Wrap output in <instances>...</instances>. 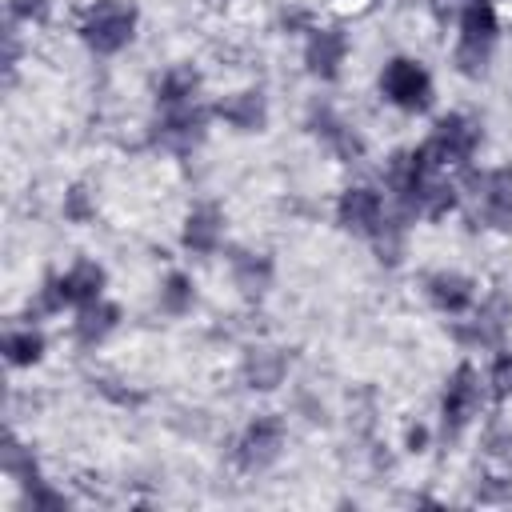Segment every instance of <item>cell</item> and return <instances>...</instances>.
I'll return each instance as SVG.
<instances>
[{"instance_id":"1","label":"cell","mask_w":512,"mask_h":512,"mask_svg":"<svg viewBox=\"0 0 512 512\" xmlns=\"http://www.w3.org/2000/svg\"><path fill=\"white\" fill-rule=\"evenodd\" d=\"M496 36H500V20H496L492 0H464V12H460V44H456L460 72L480 76L484 64H488V56H492Z\"/></svg>"},{"instance_id":"2","label":"cell","mask_w":512,"mask_h":512,"mask_svg":"<svg viewBox=\"0 0 512 512\" xmlns=\"http://www.w3.org/2000/svg\"><path fill=\"white\" fill-rule=\"evenodd\" d=\"M136 32V8L124 4V0H96L80 24V36L92 52L100 56H112L120 52Z\"/></svg>"},{"instance_id":"3","label":"cell","mask_w":512,"mask_h":512,"mask_svg":"<svg viewBox=\"0 0 512 512\" xmlns=\"http://www.w3.org/2000/svg\"><path fill=\"white\" fill-rule=\"evenodd\" d=\"M476 144H480V128H476L468 116L448 112V116L436 120V128H432V136L420 144V152H424V160H428L432 168H448V164H464V160L476 152Z\"/></svg>"},{"instance_id":"4","label":"cell","mask_w":512,"mask_h":512,"mask_svg":"<svg viewBox=\"0 0 512 512\" xmlns=\"http://www.w3.org/2000/svg\"><path fill=\"white\" fill-rule=\"evenodd\" d=\"M380 92H384L396 108H404V112H424V108L432 104V80H428V72H424L416 60H408V56L388 60V68H384V76H380Z\"/></svg>"},{"instance_id":"5","label":"cell","mask_w":512,"mask_h":512,"mask_svg":"<svg viewBox=\"0 0 512 512\" xmlns=\"http://www.w3.org/2000/svg\"><path fill=\"white\" fill-rule=\"evenodd\" d=\"M484 404V388H480V372L472 364H460L448 384H444V400H440V420H444V432L456 436Z\"/></svg>"},{"instance_id":"6","label":"cell","mask_w":512,"mask_h":512,"mask_svg":"<svg viewBox=\"0 0 512 512\" xmlns=\"http://www.w3.org/2000/svg\"><path fill=\"white\" fill-rule=\"evenodd\" d=\"M280 448H284V420H280L276 412H264V416H256V420L244 428L236 456H240V468L260 472V468L276 464Z\"/></svg>"},{"instance_id":"7","label":"cell","mask_w":512,"mask_h":512,"mask_svg":"<svg viewBox=\"0 0 512 512\" xmlns=\"http://www.w3.org/2000/svg\"><path fill=\"white\" fill-rule=\"evenodd\" d=\"M336 220L340 228L356 232V236H376L384 228V200L376 188H348L336 204Z\"/></svg>"},{"instance_id":"8","label":"cell","mask_w":512,"mask_h":512,"mask_svg":"<svg viewBox=\"0 0 512 512\" xmlns=\"http://www.w3.org/2000/svg\"><path fill=\"white\" fill-rule=\"evenodd\" d=\"M476 196H480V216L484 224L508 232L512 228V168H492L476 176Z\"/></svg>"},{"instance_id":"9","label":"cell","mask_w":512,"mask_h":512,"mask_svg":"<svg viewBox=\"0 0 512 512\" xmlns=\"http://www.w3.org/2000/svg\"><path fill=\"white\" fill-rule=\"evenodd\" d=\"M344 56H348V40H344V32H336V28H316V32L308 36L304 60H308V72H312V76H320V80H336Z\"/></svg>"},{"instance_id":"10","label":"cell","mask_w":512,"mask_h":512,"mask_svg":"<svg viewBox=\"0 0 512 512\" xmlns=\"http://www.w3.org/2000/svg\"><path fill=\"white\" fill-rule=\"evenodd\" d=\"M220 236H224V212H220L216 204H200V208L188 212V220H184V236H180V240H184L188 252L208 256V252L220 248Z\"/></svg>"},{"instance_id":"11","label":"cell","mask_w":512,"mask_h":512,"mask_svg":"<svg viewBox=\"0 0 512 512\" xmlns=\"http://www.w3.org/2000/svg\"><path fill=\"white\" fill-rule=\"evenodd\" d=\"M428 300H432L440 312L456 316V312H468V308H472L476 284H472L464 272H432V276H428Z\"/></svg>"},{"instance_id":"12","label":"cell","mask_w":512,"mask_h":512,"mask_svg":"<svg viewBox=\"0 0 512 512\" xmlns=\"http://www.w3.org/2000/svg\"><path fill=\"white\" fill-rule=\"evenodd\" d=\"M56 288L64 304H92L104 292V268L96 260H76L64 276H56Z\"/></svg>"},{"instance_id":"13","label":"cell","mask_w":512,"mask_h":512,"mask_svg":"<svg viewBox=\"0 0 512 512\" xmlns=\"http://www.w3.org/2000/svg\"><path fill=\"white\" fill-rule=\"evenodd\" d=\"M216 116L224 124L240 128V132H260L264 120H268V104H264L260 92H232V96H224L216 104Z\"/></svg>"},{"instance_id":"14","label":"cell","mask_w":512,"mask_h":512,"mask_svg":"<svg viewBox=\"0 0 512 512\" xmlns=\"http://www.w3.org/2000/svg\"><path fill=\"white\" fill-rule=\"evenodd\" d=\"M200 136H204V112H196L192 104L168 108V116L160 120V140L168 148H176V152H188Z\"/></svg>"},{"instance_id":"15","label":"cell","mask_w":512,"mask_h":512,"mask_svg":"<svg viewBox=\"0 0 512 512\" xmlns=\"http://www.w3.org/2000/svg\"><path fill=\"white\" fill-rule=\"evenodd\" d=\"M288 372V356L280 348H252L244 356V380L256 392H272Z\"/></svg>"},{"instance_id":"16","label":"cell","mask_w":512,"mask_h":512,"mask_svg":"<svg viewBox=\"0 0 512 512\" xmlns=\"http://www.w3.org/2000/svg\"><path fill=\"white\" fill-rule=\"evenodd\" d=\"M116 324H120V308H116V304H108V300L80 304V316H76V340H80V344H100Z\"/></svg>"},{"instance_id":"17","label":"cell","mask_w":512,"mask_h":512,"mask_svg":"<svg viewBox=\"0 0 512 512\" xmlns=\"http://www.w3.org/2000/svg\"><path fill=\"white\" fill-rule=\"evenodd\" d=\"M196 88H200V72L192 64H176L160 80V104L164 108H184V104L196 100Z\"/></svg>"},{"instance_id":"18","label":"cell","mask_w":512,"mask_h":512,"mask_svg":"<svg viewBox=\"0 0 512 512\" xmlns=\"http://www.w3.org/2000/svg\"><path fill=\"white\" fill-rule=\"evenodd\" d=\"M232 280H236V288H240V292L260 296V292L268 288V280H272V264H268V256L236 252V256H232Z\"/></svg>"},{"instance_id":"19","label":"cell","mask_w":512,"mask_h":512,"mask_svg":"<svg viewBox=\"0 0 512 512\" xmlns=\"http://www.w3.org/2000/svg\"><path fill=\"white\" fill-rule=\"evenodd\" d=\"M4 356H8V364L28 368V364H36V360L44 356V336L32 332V328H24V332H8V336H4Z\"/></svg>"},{"instance_id":"20","label":"cell","mask_w":512,"mask_h":512,"mask_svg":"<svg viewBox=\"0 0 512 512\" xmlns=\"http://www.w3.org/2000/svg\"><path fill=\"white\" fill-rule=\"evenodd\" d=\"M160 308H164L168 316H184V312L192 308V280H188L184 272H172V276L164 280V288H160Z\"/></svg>"},{"instance_id":"21","label":"cell","mask_w":512,"mask_h":512,"mask_svg":"<svg viewBox=\"0 0 512 512\" xmlns=\"http://www.w3.org/2000/svg\"><path fill=\"white\" fill-rule=\"evenodd\" d=\"M92 200H88V192L76 184V188H68L64 192V220H72V224H88L92 220Z\"/></svg>"},{"instance_id":"22","label":"cell","mask_w":512,"mask_h":512,"mask_svg":"<svg viewBox=\"0 0 512 512\" xmlns=\"http://www.w3.org/2000/svg\"><path fill=\"white\" fill-rule=\"evenodd\" d=\"M488 384H492V392H496L500 400H508V396H512V352H500V356L492 360Z\"/></svg>"},{"instance_id":"23","label":"cell","mask_w":512,"mask_h":512,"mask_svg":"<svg viewBox=\"0 0 512 512\" xmlns=\"http://www.w3.org/2000/svg\"><path fill=\"white\" fill-rule=\"evenodd\" d=\"M484 452H488L492 460L512 464V428H492V432L484 436Z\"/></svg>"},{"instance_id":"24","label":"cell","mask_w":512,"mask_h":512,"mask_svg":"<svg viewBox=\"0 0 512 512\" xmlns=\"http://www.w3.org/2000/svg\"><path fill=\"white\" fill-rule=\"evenodd\" d=\"M476 500H480V504H504V500H512V480L492 476L484 488H476Z\"/></svg>"},{"instance_id":"25","label":"cell","mask_w":512,"mask_h":512,"mask_svg":"<svg viewBox=\"0 0 512 512\" xmlns=\"http://www.w3.org/2000/svg\"><path fill=\"white\" fill-rule=\"evenodd\" d=\"M48 12V0H12V16L20 20H40Z\"/></svg>"},{"instance_id":"26","label":"cell","mask_w":512,"mask_h":512,"mask_svg":"<svg viewBox=\"0 0 512 512\" xmlns=\"http://www.w3.org/2000/svg\"><path fill=\"white\" fill-rule=\"evenodd\" d=\"M404 444H408V452H424V444H428V428H424V424H412L408 436H404Z\"/></svg>"}]
</instances>
